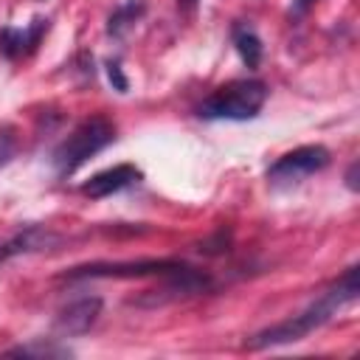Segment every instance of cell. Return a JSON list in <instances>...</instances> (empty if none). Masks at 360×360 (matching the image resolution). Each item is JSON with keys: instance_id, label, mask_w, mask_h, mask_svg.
I'll list each match as a JSON object with an SVG mask.
<instances>
[{"instance_id": "cell-10", "label": "cell", "mask_w": 360, "mask_h": 360, "mask_svg": "<svg viewBox=\"0 0 360 360\" xmlns=\"http://www.w3.org/2000/svg\"><path fill=\"white\" fill-rule=\"evenodd\" d=\"M231 39H233V48H236V53L242 56V62H245L250 70L259 68V62H262V56H264V45H262L259 34H256L248 22H233Z\"/></svg>"}, {"instance_id": "cell-11", "label": "cell", "mask_w": 360, "mask_h": 360, "mask_svg": "<svg viewBox=\"0 0 360 360\" xmlns=\"http://www.w3.org/2000/svg\"><path fill=\"white\" fill-rule=\"evenodd\" d=\"M143 11H146V3L143 0H127V3H121L110 14V20H107V34L110 37H124L143 17Z\"/></svg>"}, {"instance_id": "cell-3", "label": "cell", "mask_w": 360, "mask_h": 360, "mask_svg": "<svg viewBox=\"0 0 360 360\" xmlns=\"http://www.w3.org/2000/svg\"><path fill=\"white\" fill-rule=\"evenodd\" d=\"M115 141V124L104 115H90L82 124L70 129L68 138L59 141V146L51 155L56 177H70L79 166H84L96 152L110 146Z\"/></svg>"}, {"instance_id": "cell-9", "label": "cell", "mask_w": 360, "mask_h": 360, "mask_svg": "<svg viewBox=\"0 0 360 360\" xmlns=\"http://www.w3.org/2000/svg\"><path fill=\"white\" fill-rule=\"evenodd\" d=\"M45 31H48V20H45V17H34L28 28L6 25V28L0 31V53H3L6 59L25 56V53H31V51L39 45V39H42Z\"/></svg>"}, {"instance_id": "cell-5", "label": "cell", "mask_w": 360, "mask_h": 360, "mask_svg": "<svg viewBox=\"0 0 360 360\" xmlns=\"http://www.w3.org/2000/svg\"><path fill=\"white\" fill-rule=\"evenodd\" d=\"M326 166H329V149L321 143H307L292 152H284L267 169V180L276 188H287V186H298L301 180H307L309 174H315Z\"/></svg>"}, {"instance_id": "cell-6", "label": "cell", "mask_w": 360, "mask_h": 360, "mask_svg": "<svg viewBox=\"0 0 360 360\" xmlns=\"http://www.w3.org/2000/svg\"><path fill=\"white\" fill-rule=\"evenodd\" d=\"M101 307L104 301L98 295H82L70 304H65L59 312H56V321H53V332L62 335V338H79L84 332H90L101 315Z\"/></svg>"}, {"instance_id": "cell-13", "label": "cell", "mask_w": 360, "mask_h": 360, "mask_svg": "<svg viewBox=\"0 0 360 360\" xmlns=\"http://www.w3.org/2000/svg\"><path fill=\"white\" fill-rule=\"evenodd\" d=\"M14 152H17V132H14V127H0V169L14 158Z\"/></svg>"}, {"instance_id": "cell-17", "label": "cell", "mask_w": 360, "mask_h": 360, "mask_svg": "<svg viewBox=\"0 0 360 360\" xmlns=\"http://www.w3.org/2000/svg\"><path fill=\"white\" fill-rule=\"evenodd\" d=\"M177 6H180V8H186V11H191V8L197 6V0H177Z\"/></svg>"}, {"instance_id": "cell-2", "label": "cell", "mask_w": 360, "mask_h": 360, "mask_svg": "<svg viewBox=\"0 0 360 360\" xmlns=\"http://www.w3.org/2000/svg\"><path fill=\"white\" fill-rule=\"evenodd\" d=\"M270 90L262 79H233L202 98L197 115L205 121H250L262 112Z\"/></svg>"}, {"instance_id": "cell-4", "label": "cell", "mask_w": 360, "mask_h": 360, "mask_svg": "<svg viewBox=\"0 0 360 360\" xmlns=\"http://www.w3.org/2000/svg\"><path fill=\"white\" fill-rule=\"evenodd\" d=\"M186 262L180 259H129V262H87L65 270L62 281H87V278H143V276H172L183 270Z\"/></svg>"}, {"instance_id": "cell-12", "label": "cell", "mask_w": 360, "mask_h": 360, "mask_svg": "<svg viewBox=\"0 0 360 360\" xmlns=\"http://www.w3.org/2000/svg\"><path fill=\"white\" fill-rule=\"evenodd\" d=\"M6 354H14V357H70V349L42 338V340H31L22 346H11V349H6Z\"/></svg>"}, {"instance_id": "cell-15", "label": "cell", "mask_w": 360, "mask_h": 360, "mask_svg": "<svg viewBox=\"0 0 360 360\" xmlns=\"http://www.w3.org/2000/svg\"><path fill=\"white\" fill-rule=\"evenodd\" d=\"M315 3H318V0H292V14H295V17H304Z\"/></svg>"}, {"instance_id": "cell-14", "label": "cell", "mask_w": 360, "mask_h": 360, "mask_svg": "<svg viewBox=\"0 0 360 360\" xmlns=\"http://www.w3.org/2000/svg\"><path fill=\"white\" fill-rule=\"evenodd\" d=\"M107 79H110V84L118 90V93H127L129 90V79L124 76V70H121V65L118 62H107Z\"/></svg>"}, {"instance_id": "cell-16", "label": "cell", "mask_w": 360, "mask_h": 360, "mask_svg": "<svg viewBox=\"0 0 360 360\" xmlns=\"http://www.w3.org/2000/svg\"><path fill=\"white\" fill-rule=\"evenodd\" d=\"M346 186H349L352 191H357V160L346 169Z\"/></svg>"}, {"instance_id": "cell-8", "label": "cell", "mask_w": 360, "mask_h": 360, "mask_svg": "<svg viewBox=\"0 0 360 360\" xmlns=\"http://www.w3.org/2000/svg\"><path fill=\"white\" fill-rule=\"evenodd\" d=\"M141 169L132 166V163H118V166H110L104 172H96L84 186H82V194L90 197V200H101V197H110V194H118L129 186H135L141 180Z\"/></svg>"}, {"instance_id": "cell-1", "label": "cell", "mask_w": 360, "mask_h": 360, "mask_svg": "<svg viewBox=\"0 0 360 360\" xmlns=\"http://www.w3.org/2000/svg\"><path fill=\"white\" fill-rule=\"evenodd\" d=\"M357 273H360V267L352 264L329 290H323L315 301H309L298 315H292V318H287V321H278V323H273V326H267V329L250 335V338L245 340V346L256 352V349H270V346H284V343L304 340L309 332H315V329H321L323 323H329L343 307H349V304L357 298V292H360Z\"/></svg>"}, {"instance_id": "cell-7", "label": "cell", "mask_w": 360, "mask_h": 360, "mask_svg": "<svg viewBox=\"0 0 360 360\" xmlns=\"http://www.w3.org/2000/svg\"><path fill=\"white\" fill-rule=\"evenodd\" d=\"M56 245H62V233H56L51 228H42V225H25V228H20L14 236H8L0 245V264L14 259V256L53 250Z\"/></svg>"}]
</instances>
